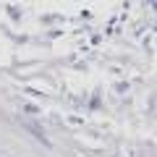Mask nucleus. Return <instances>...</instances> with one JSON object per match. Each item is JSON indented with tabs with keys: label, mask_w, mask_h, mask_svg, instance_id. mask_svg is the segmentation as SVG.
I'll use <instances>...</instances> for the list:
<instances>
[]
</instances>
